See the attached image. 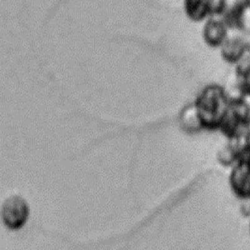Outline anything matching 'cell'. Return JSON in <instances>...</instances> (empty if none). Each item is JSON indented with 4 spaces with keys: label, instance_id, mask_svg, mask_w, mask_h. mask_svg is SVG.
<instances>
[{
    "label": "cell",
    "instance_id": "7a4b0ae2",
    "mask_svg": "<svg viewBox=\"0 0 250 250\" xmlns=\"http://www.w3.org/2000/svg\"><path fill=\"white\" fill-rule=\"evenodd\" d=\"M219 130L228 139L244 137L250 130V106L245 99L229 103Z\"/></svg>",
    "mask_w": 250,
    "mask_h": 250
},
{
    "label": "cell",
    "instance_id": "6da1fadb",
    "mask_svg": "<svg viewBox=\"0 0 250 250\" xmlns=\"http://www.w3.org/2000/svg\"><path fill=\"white\" fill-rule=\"evenodd\" d=\"M204 129H219L229 107L223 87L211 84L205 87L194 102Z\"/></svg>",
    "mask_w": 250,
    "mask_h": 250
},
{
    "label": "cell",
    "instance_id": "30bf717a",
    "mask_svg": "<svg viewBox=\"0 0 250 250\" xmlns=\"http://www.w3.org/2000/svg\"><path fill=\"white\" fill-rule=\"evenodd\" d=\"M223 89L229 103L245 99L246 95L243 89L241 77L235 71L228 79Z\"/></svg>",
    "mask_w": 250,
    "mask_h": 250
},
{
    "label": "cell",
    "instance_id": "9c48e42d",
    "mask_svg": "<svg viewBox=\"0 0 250 250\" xmlns=\"http://www.w3.org/2000/svg\"><path fill=\"white\" fill-rule=\"evenodd\" d=\"M241 138L232 139L221 147L217 153V159L224 166L233 165L238 160V152L241 146Z\"/></svg>",
    "mask_w": 250,
    "mask_h": 250
},
{
    "label": "cell",
    "instance_id": "52a82bcc",
    "mask_svg": "<svg viewBox=\"0 0 250 250\" xmlns=\"http://www.w3.org/2000/svg\"><path fill=\"white\" fill-rule=\"evenodd\" d=\"M181 128L186 132L193 134L204 129L195 104L188 105L181 111L179 116Z\"/></svg>",
    "mask_w": 250,
    "mask_h": 250
},
{
    "label": "cell",
    "instance_id": "ba28073f",
    "mask_svg": "<svg viewBox=\"0 0 250 250\" xmlns=\"http://www.w3.org/2000/svg\"><path fill=\"white\" fill-rule=\"evenodd\" d=\"M184 11L191 21H203L209 17L208 0H184Z\"/></svg>",
    "mask_w": 250,
    "mask_h": 250
},
{
    "label": "cell",
    "instance_id": "7c38bea8",
    "mask_svg": "<svg viewBox=\"0 0 250 250\" xmlns=\"http://www.w3.org/2000/svg\"><path fill=\"white\" fill-rule=\"evenodd\" d=\"M237 74L241 77L243 89L246 96H250V66L242 73H237Z\"/></svg>",
    "mask_w": 250,
    "mask_h": 250
},
{
    "label": "cell",
    "instance_id": "8992f818",
    "mask_svg": "<svg viewBox=\"0 0 250 250\" xmlns=\"http://www.w3.org/2000/svg\"><path fill=\"white\" fill-rule=\"evenodd\" d=\"M229 30L222 16H211L208 17L203 27V39L210 47L219 48Z\"/></svg>",
    "mask_w": 250,
    "mask_h": 250
},
{
    "label": "cell",
    "instance_id": "8fae6325",
    "mask_svg": "<svg viewBox=\"0 0 250 250\" xmlns=\"http://www.w3.org/2000/svg\"><path fill=\"white\" fill-rule=\"evenodd\" d=\"M226 6L227 0H208L209 17L223 15Z\"/></svg>",
    "mask_w": 250,
    "mask_h": 250
},
{
    "label": "cell",
    "instance_id": "5b68a950",
    "mask_svg": "<svg viewBox=\"0 0 250 250\" xmlns=\"http://www.w3.org/2000/svg\"><path fill=\"white\" fill-rule=\"evenodd\" d=\"M229 184L238 198L250 200V161L238 160L234 164Z\"/></svg>",
    "mask_w": 250,
    "mask_h": 250
},
{
    "label": "cell",
    "instance_id": "277c9868",
    "mask_svg": "<svg viewBox=\"0 0 250 250\" xmlns=\"http://www.w3.org/2000/svg\"><path fill=\"white\" fill-rule=\"evenodd\" d=\"M219 48L221 55L226 62L237 63L247 52V37L243 32L229 29Z\"/></svg>",
    "mask_w": 250,
    "mask_h": 250
},
{
    "label": "cell",
    "instance_id": "3957f363",
    "mask_svg": "<svg viewBox=\"0 0 250 250\" xmlns=\"http://www.w3.org/2000/svg\"><path fill=\"white\" fill-rule=\"evenodd\" d=\"M28 216V206L24 199L19 196H12L7 199L2 206V220L9 229L21 228L27 222Z\"/></svg>",
    "mask_w": 250,
    "mask_h": 250
}]
</instances>
